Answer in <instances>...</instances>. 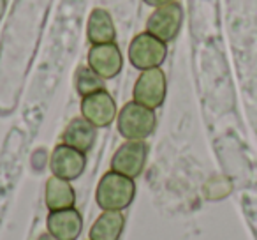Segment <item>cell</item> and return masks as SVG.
Returning a JSON list of instances; mask_svg holds the SVG:
<instances>
[{"instance_id": "12", "label": "cell", "mask_w": 257, "mask_h": 240, "mask_svg": "<svg viewBox=\"0 0 257 240\" xmlns=\"http://www.w3.org/2000/svg\"><path fill=\"white\" fill-rule=\"evenodd\" d=\"M46 207L50 212L53 210H64V208H74L76 194L69 180H64L60 177H50L46 182Z\"/></svg>"}, {"instance_id": "10", "label": "cell", "mask_w": 257, "mask_h": 240, "mask_svg": "<svg viewBox=\"0 0 257 240\" xmlns=\"http://www.w3.org/2000/svg\"><path fill=\"white\" fill-rule=\"evenodd\" d=\"M46 226L57 240H76L81 235L83 217L76 208L53 210L48 215Z\"/></svg>"}, {"instance_id": "18", "label": "cell", "mask_w": 257, "mask_h": 240, "mask_svg": "<svg viewBox=\"0 0 257 240\" xmlns=\"http://www.w3.org/2000/svg\"><path fill=\"white\" fill-rule=\"evenodd\" d=\"M37 240H57V238H55V236L51 235V233H43V235H41Z\"/></svg>"}, {"instance_id": "7", "label": "cell", "mask_w": 257, "mask_h": 240, "mask_svg": "<svg viewBox=\"0 0 257 240\" xmlns=\"http://www.w3.org/2000/svg\"><path fill=\"white\" fill-rule=\"evenodd\" d=\"M86 166L85 152H79L69 145H57L51 154L50 168L55 177H60L64 180H76L83 175Z\"/></svg>"}, {"instance_id": "9", "label": "cell", "mask_w": 257, "mask_h": 240, "mask_svg": "<svg viewBox=\"0 0 257 240\" xmlns=\"http://www.w3.org/2000/svg\"><path fill=\"white\" fill-rule=\"evenodd\" d=\"M121 58L120 48L114 43L109 44H93L88 51V67H92L102 79H109L118 76L121 71Z\"/></svg>"}, {"instance_id": "4", "label": "cell", "mask_w": 257, "mask_h": 240, "mask_svg": "<svg viewBox=\"0 0 257 240\" xmlns=\"http://www.w3.org/2000/svg\"><path fill=\"white\" fill-rule=\"evenodd\" d=\"M183 23V9L178 2L159 6L147 22V32L161 39L162 43H171L178 36Z\"/></svg>"}, {"instance_id": "16", "label": "cell", "mask_w": 257, "mask_h": 240, "mask_svg": "<svg viewBox=\"0 0 257 240\" xmlns=\"http://www.w3.org/2000/svg\"><path fill=\"white\" fill-rule=\"evenodd\" d=\"M143 2L148 6H155V8H159V6L169 4V2H175V0H143Z\"/></svg>"}, {"instance_id": "8", "label": "cell", "mask_w": 257, "mask_h": 240, "mask_svg": "<svg viewBox=\"0 0 257 240\" xmlns=\"http://www.w3.org/2000/svg\"><path fill=\"white\" fill-rule=\"evenodd\" d=\"M81 113L83 118H86L95 127H106L116 117V104L106 90H99V92L83 97Z\"/></svg>"}, {"instance_id": "15", "label": "cell", "mask_w": 257, "mask_h": 240, "mask_svg": "<svg viewBox=\"0 0 257 240\" xmlns=\"http://www.w3.org/2000/svg\"><path fill=\"white\" fill-rule=\"evenodd\" d=\"M74 85L76 90L81 97H86L90 94H95L99 90H104V82L92 67H81L76 71V78H74Z\"/></svg>"}, {"instance_id": "11", "label": "cell", "mask_w": 257, "mask_h": 240, "mask_svg": "<svg viewBox=\"0 0 257 240\" xmlns=\"http://www.w3.org/2000/svg\"><path fill=\"white\" fill-rule=\"evenodd\" d=\"M97 138V127L86 118H72L62 133V141L79 152H88Z\"/></svg>"}, {"instance_id": "3", "label": "cell", "mask_w": 257, "mask_h": 240, "mask_svg": "<svg viewBox=\"0 0 257 240\" xmlns=\"http://www.w3.org/2000/svg\"><path fill=\"white\" fill-rule=\"evenodd\" d=\"M166 55H168L166 43L152 36L150 32L138 34L128 46V60L141 71L161 67V64L166 60Z\"/></svg>"}, {"instance_id": "14", "label": "cell", "mask_w": 257, "mask_h": 240, "mask_svg": "<svg viewBox=\"0 0 257 240\" xmlns=\"http://www.w3.org/2000/svg\"><path fill=\"white\" fill-rule=\"evenodd\" d=\"M125 224L120 210H104L90 228V240H118Z\"/></svg>"}, {"instance_id": "17", "label": "cell", "mask_w": 257, "mask_h": 240, "mask_svg": "<svg viewBox=\"0 0 257 240\" xmlns=\"http://www.w3.org/2000/svg\"><path fill=\"white\" fill-rule=\"evenodd\" d=\"M6 8H8V2H6V0H0V18H2V16H4Z\"/></svg>"}, {"instance_id": "2", "label": "cell", "mask_w": 257, "mask_h": 240, "mask_svg": "<svg viewBox=\"0 0 257 240\" xmlns=\"http://www.w3.org/2000/svg\"><path fill=\"white\" fill-rule=\"evenodd\" d=\"M118 131L127 140L145 141L155 131L157 118L154 110L143 106V104L131 101L118 113Z\"/></svg>"}, {"instance_id": "1", "label": "cell", "mask_w": 257, "mask_h": 240, "mask_svg": "<svg viewBox=\"0 0 257 240\" xmlns=\"http://www.w3.org/2000/svg\"><path fill=\"white\" fill-rule=\"evenodd\" d=\"M136 194V184L133 179L116 172H107L100 179L95 191V200L102 210H123L133 203Z\"/></svg>"}, {"instance_id": "5", "label": "cell", "mask_w": 257, "mask_h": 240, "mask_svg": "<svg viewBox=\"0 0 257 240\" xmlns=\"http://www.w3.org/2000/svg\"><path fill=\"white\" fill-rule=\"evenodd\" d=\"M166 74L161 67L147 69L140 74L136 85H134V101L143 106L155 110L166 99Z\"/></svg>"}, {"instance_id": "6", "label": "cell", "mask_w": 257, "mask_h": 240, "mask_svg": "<svg viewBox=\"0 0 257 240\" xmlns=\"http://www.w3.org/2000/svg\"><path fill=\"white\" fill-rule=\"evenodd\" d=\"M147 154L148 147L145 141L127 140L114 152L113 159H111V170L120 175L128 177V179H136L143 172Z\"/></svg>"}, {"instance_id": "13", "label": "cell", "mask_w": 257, "mask_h": 240, "mask_svg": "<svg viewBox=\"0 0 257 240\" xmlns=\"http://www.w3.org/2000/svg\"><path fill=\"white\" fill-rule=\"evenodd\" d=\"M86 36L92 44H109L114 43V23L106 9H93L86 25Z\"/></svg>"}]
</instances>
